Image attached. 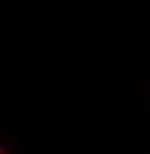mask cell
<instances>
[{
  "label": "cell",
  "mask_w": 150,
  "mask_h": 154,
  "mask_svg": "<svg viewBox=\"0 0 150 154\" xmlns=\"http://www.w3.org/2000/svg\"><path fill=\"white\" fill-rule=\"evenodd\" d=\"M0 152H2V154H5V147H2V149H0Z\"/></svg>",
  "instance_id": "cell-1"
}]
</instances>
